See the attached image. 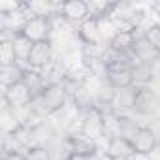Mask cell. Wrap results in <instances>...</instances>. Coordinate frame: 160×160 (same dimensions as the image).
Listing matches in <instances>:
<instances>
[{
  "mask_svg": "<svg viewBox=\"0 0 160 160\" xmlns=\"http://www.w3.org/2000/svg\"><path fill=\"white\" fill-rule=\"evenodd\" d=\"M4 102H6V106H10L13 109H19V108H28L34 102V96L27 89V85L23 81H19L12 87L4 89Z\"/></svg>",
  "mask_w": 160,
  "mask_h": 160,
  "instance_id": "7",
  "label": "cell"
},
{
  "mask_svg": "<svg viewBox=\"0 0 160 160\" xmlns=\"http://www.w3.org/2000/svg\"><path fill=\"white\" fill-rule=\"evenodd\" d=\"M25 154H27V160H51V152L42 145L30 147Z\"/></svg>",
  "mask_w": 160,
  "mask_h": 160,
  "instance_id": "23",
  "label": "cell"
},
{
  "mask_svg": "<svg viewBox=\"0 0 160 160\" xmlns=\"http://www.w3.org/2000/svg\"><path fill=\"white\" fill-rule=\"evenodd\" d=\"M132 57L138 62H147V64H152V62L160 60V55L154 51V47L143 36L136 38V43H134V49H132Z\"/></svg>",
  "mask_w": 160,
  "mask_h": 160,
  "instance_id": "14",
  "label": "cell"
},
{
  "mask_svg": "<svg viewBox=\"0 0 160 160\" xmlns=\"http://www.w3.org/2000/svg\"><path fill=\"white\" fill-rule=\"evenodd\" d=\"M36 100H40V106H42L45 115H53V113L60 111L66 106V102H68V89H66L64 83L47 85L45 91Z\"/></svg>",
  "mask_w": 160,
  "mask_h": 160,
  "instance_id": "1",
  "label": "cell"
},
{
  "mask_svg": "<svg viewBox=\"0 0 160 160\" xmlns=\"http://www.w3.org/2000/svg\"><path fill=\"white\" fill-rule=\"evenodd\" d=\"M151 10L160 17V0H156V2H152V4H151Z\"/></svg>",
  "mask_w": 160,
  "mask_h": 160,
  "instance_id": "27",
  "label": "cell"
},
{
  "mask_svg": "<svg viewBox=\"0 0 160 160\" xmlns=\"http://www.w3.org/2000/svg\"><path fill=\"white\" fill-rule=\"evenodd\" d=\"M10 40H12V43H13V49H15L17 60L27 62V60H28V57H30V51H32L34 43H32L28 38H25L21 32H13V36H12Z\"/></svg>",
  "mask_w": 160,
  "mask_h": 160,
  "instance_id": "17",
  "label": "cell"
},
{
  "mask_svg": "<svg viewBox=\"0 0 160 160\" xmlns=\"http://www.w3.org/2000/svg\"><path fill=\"white\" fill-rule=\"evenodd\" d=\"M77 36L81 38V42L85 45H100L102 34H100V28H98V21L94 17H89L87 21H83L77 28Z\"/></svg>",
  "mask_w": 160,
  "mask_h": 160,
  "instance_id": "11",
  "label": "cell"
},
{
  "mask_svg": "<svg viewBox=\"0 0 160 160\" xmlns=\"http://www.w3.org/2000/svg\"><path fill=\"white\" fill-rule=\"evenodd\" d=\"M145 160H160V141L154 145V149L149 154H145Z\"/></svg>",
  "mask_w": 160,
  "mask_h": 160,
  "instance_id": "25",
  "label": "cell"
},
{
  "mask_svg": "<svg viewBox=\"0 0 160 160\" xmlns=\"http://www.w3.org/2000/svg\"><path fill=\"white\" fill-rule=\"evenodd\" d=\"M51 30H53V21L51 19H47V17H28L19 32L25 38H28L32 43H40V42L49 40Z\"/></svg>",
  "mask_w": 160,
  "mask_h": 160,
  "instance_id": "4",
  "label": "cell"
},
{
  "mask_svg": "<svg viewBox=\"0 0 160 160\" xmlns=\"http://www.w3.org/2000/svg\"><path fill=\"white\" fill-rule=\"evenodd\" d=\"M136 32H128V30H119L108 43L109 51L117 53V55H132L134 43H136Z\"/></svg>",
  "mask_w": 160,
  "mask_h": 160,
  "instance_id": "10",
  "label": "cell"
},
{
  "mask_svg": "<svg viewBox=\"0 0 160 160\" xmlns=\"http://www.w3.org/2000/svg\"><path fill=\"white\" fill-rule=\"evenodd\" d=\"M58 15L68 23L81 25L83 21H87L91 17V6H89V2H85V0H68V2L60 4Z\"/></svg>",
  "mask_w": 160,
  "mask_h": 160,
  "instance_id": "5",
  "label": "cell"
},
{
  "mask_svg": "<svg viewBox=\"0 0 160 160\" xmlns=\"http://www.w3.org/2000/svg\"><path fill=\"white\" fill-rule=\"evenodd\" d=\"M51 57H53L51 42H49V40H47V42H40V43H34L27 64H28V68L42 70V68H47V66L51 64Z\"/></svg>",
  "mask_w": 160,
  "mask_h": 160,
  "instance_id": "8",
  "label": "cell"
},
{
  "mask_svg": "<svg viewBox=\"0 0 160 160\" xmlns=\"http://www.w3.org/2000/svg\"><path fill=\"white\" fill-rule=\"evenodd\" d=\"M4 160H27V154L19 151H8L4 154Z\"/></svg>",
  "mask_w": 160,
  "mask_h": 160,
  "instance_id": "24",
  "label": "cell"
},
{
  "mask_svg": "<svg viewBox=\"0 0 160 160\" xmlns=\"http://www.w3.org/2000/svg\"><path fill=\"white\" fill-rule=\"evenodd\" d=\"M143 38L154 47V51L160 55V25H151V27H147L145 28V32H143Z\"/></svg>",
  "mask_w": 160,
  "mask_h": 160,
  "instance_id": "22",
  "label": "cell"
},
{
  "mask_svg": "<svg viewBox=\"0 0 160 160\" xmlns=\"http://www.w3.org/2000/svg\"><path fill=\"white\" fill-rule=\"evenodd\" d=\"M139 128L141 126L136 121H132L128 117H117V136H122L132 141L136 138V134L139 132Z\"/></svg>",
  "mask_w": 160,
  "mask_h": 160,
  "instance_id": "19",
  "label": "cell"
},
{
  "mask_svg": "<svg viewBox=\"0 0 160 160\" xmlns=\"http://www.w3.org/2000/svg\"><path fill=\"white\" fill-rule=\"evenodd\" d=\"M23 83L27 85V89L32 92L34 100L40 98V94L45 91L47 87V81L40 70H34V68H25V73H23Z\"/></svg>",
  "mask_w": 160,
  "mask_h": 160,
  "instance_id": "13",
  "label": "cell"
},
{
  "mask_svg": "<svg viewBox=\"0 0 160 160\" xmlns=\"http://www.w3.org/2000/svg\"><path fill=\"white\" fill-rule=\"evenodd\" d=\"M23 73H25V68H21L19 62L17 64H12V66H2V68H0V75H2V85H4V89L15 85L19 81H23Z\"/></svg>",
  "mask_w": 160,
  "mask_h": 160,
  "instance_id": "18",
  "label": "cell"
},
{
  "mask_svg": "<svg viewBox=\"0 0 160 160\" xmlns=\"http://www.w3.org/2000/svg\"><path fill=\"white\" fill-rule=\"evenodd\" d=\"M132 109L139 115H154L160 109V96L156 94L154 89L149 85L145 87H136L134 92V106Z\"/></svg>",
  "mask_w": 160,
  "mask_h": 160,
  "instance_id": "3",
  "label": "cell"
},
{
  "mask_svg": "<svg viewBox=\"0 0 160 160\" xmlns=\"http://www.w3.org/2000/svg\"><path fill=\"white\" fill-rule=\"evenodd\" d=\"M108 85L113 91H126L134 87V73L132 70H109L106 73Z\"/></svg>",
  "mask_w": 160,
  "mask_h": 160,
  "instance_id": "12",
  "label": "cell"
},
{
  "mask_svg": "<svg viewBox=\"0 0 160 160\" xmlns=\"http://www.w3.org/2000/svg\"><path fill=\"white\" fill-rule=\"evenodd\" d=\"M79 134L91 141H96L106 134V121L96 106H92L85 111V115L81 119V126H79Z\"/></svg>",
  "mask_w": 160,
  "mask_h": 160,
  "instance_id": "2",
  "label": "cell"
},
{
  "mask_svg": "<svg viewBox=\"0 0 160 160\" xmlns=\"http://www.w3.org/2000/svg\"><path fill=\"white\" fill-rule=\"evenodd\" d=\"M66 143H68V151L70 152L85 154V156H92V158L96 156V151H98L96 141H91V139L83 138L81 134H79V136H68Z\"/></svg>",
  "mask_w": 160,
  "mask_h": 160,
  "instance_id": "15",
  "label": "cell"
},
{
  "mask_svg": "<svg viewBox=\"0 0 160 160\" xmlns=\"http://www.w3.org/2000/svg\"><path fill=\"white\" fill-rule=\"evenodd\" d=\"M132 73H134V83H139V87H145L151 79H152V64L136 62Z\"/></svg>",
  "mask_w": 160,
  "mask_h": 160,
  "instance_id": "21",
  "label": "cell"
},
{
  "mask_svg": "<svg viewBox=\"0 0 160 160\" xmlns=\"http://www.w3.org/2000/svg\"><path fill=\"white\" fill-rule=\"evenodd\" d=\"M17 62L19 60H17L12 40L2 38V42H0V66H12V64H17Z\"/></svg>",
  "mask_w": 160,
  "mask_h": 160,
  "instance_id": "20",
  "label": "cell"
},
{
  "mask_svg": "<svg viewBox=\"0 0 160 160\" xmlns=\"http://www.w3.org/2000/svg\"><path fill=\"white\" fill-rule=\"evenodd\" d=\"M106 154H108V160H132L136 156V149L130 139L122 136H111L108 139Z\"/></svg>",
  "mask_w": 160,
  "mask_h": 160,
  "instance_id": "6",
  "label": "cell"
},
{
  "mask_svg": "<svg viewBox=\"0 0 160 160\" xmlns=\"http://www.w3.org/2000/svg\"><path fill=\"white\" fill-rule=\"evenodd\" d=\"M2 130L6 136H17L23 130V122L17 117V111L10 106H4L2 109Z\"/></svg>",
  "mask_w": 160,
  "mask_h": 160,
  "instance_id": "16",
  "label": "cell"
},
{
  "mask_svg": "<svg viewBox=\"0 0 160 160\" xmlns=\"http://www.w3.org/2000/svg\"><path fill=\"white\" fill-rule=\"evenodd\" d=\"M64 160H92V156H85V154H77V152H68V156Z\"/></svg>",
  "mask_w": 160,
  "mask_h": 160,
  "instance_id": "26",
  "label": "cell"
},
{
  "mask_svg": "<svg viewBox=\"0 0 160 160\" xmlns=\"http://www.w3.org/2000/svg\"><path fill=\"white\" fill-rule=\"evenodd\" d=\"M160 139L156 138V134H154V130L151 126H141L139 132L136 134V138L132 139V145L136 149V154H143L145 156V154H149L154 149V145Z\"/></svg>",
  "mask_w": 160,
  "mask_h": 160,
  "instance_id": "9",
  "label": "cell"
}]
</instances>
